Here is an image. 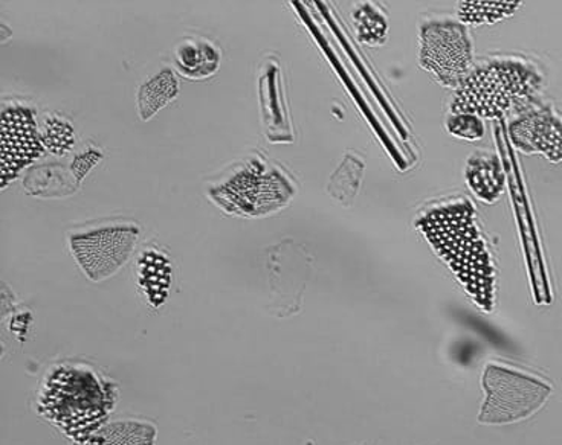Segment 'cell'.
<instances>
[{"instance_id": "cell-4", "label": "cell", "mask_w": 562, "mask_h": 445, "mask_svg": "<svg viewBox=\"0 0 562 445\" xmlns=\"http://www.w3.org/2000/svg\"><path fill=\"white\" fill-rule=\"evenodd\" d=\"M419 61L445 88L457 89L472 69V41L467 25L451 18L428 19L420 25Z\"/></svg>"}, {"instance_id": "cell-14", "label": "cell", "mask_w": 562, "mask_h": 445, "mask_svg": "<svg viewBox=\"0 0 562 445\" xmlns=\"http://www.w3.org/2000/svg\"><path fill=\"white\" fill-rule=\"evenodd\" d=\"M521 5V2H460L459 21L470 25L505 21Z\"/></svg>"}, {"instance_id": "cell-13", "label": "cell", "mask_w": 562, "mask_h": 445, "mask_svg": "<svg viewBox=\"0 0 562 445\" xmlns=\"http://www.w3.org/2000/svg\"><path fill=\"white\" fill-rule=\"evenodd\" d=\"M179 84L170 69H164L140 85L138 93L139 116L143 121L154 118L156 113L166 107L178 96Z\"/></svg>"}, {"instance_id": "cell-6", "label": "cell", "mask_w": 562, "mask_h": 445, "mask_svg": "<svg viewBox=\"0 0 562 445\" xmlns=\"http://www.w3.org/2000/svg\"><path fill=\"white\" fill-rule=\"evenodd\" d=\"M486 400L480 412V423L505 424L537 412L548 400L549 385L518 370L490 365L483 376Z\"/></svg>"}, {"instance_id": "cell-16", "label": "cell", "mask_w": 562, "mask_h": 445, "mask_svg": "<svg viewBox=\"0 0 562 445\" xmlns=\"http://www.w3.org/2000/svg\"><path fill=\"white\" fill-rule=\"evenodd\" d=\"M72 127L64 119L49 118L46 121L45 132L42 135L43 147L48 148L53 155H66L74 146Z\"/></svg>"}, {"instance_id": "cell-2", "label": "cell", "mask_w": 562, "mask_h": 445, "mask_svg": "<svg viewBox=\"0 0 562 445\" xmlns=\"http://www.w3.org/2000/svg\"><path fill=\"white\" fill-rule=\"evenodd\" d=\"M115 383L83 363H61L48 370L37 393V413L74 443L108 424L116 406Z\"/></svg>"}, {"instance_id": "cell-11", "label": "cell", "mask_w": 562, "mask_h": 445, "mask_svg": "<svg viewBox=\"0 0 562 445\" xmlns=\"http://www.w3.org/2000/svg\"><path fill=\"white\" fill-rule=\"evenodd\" d=\"M156 427L147 421L121 420L108 423L89 438L72 445H155Z\"/></svg>"}, {"instance_id": "cell-15", "label": "cell", "mask_w": 562, "mask_h": 445, "mask_svg": "<svg viewBox=\"0 0 562 445\" xmlns=\"http://www.w3.org/2000/svg\"><path fill=\"white\" fill-rule=\"evenodd\" d=\"M355 28L359 41L366 45H384L389 23L378 8L364 3L353 11Z\"/></svg>"}, {"instance_id": "cell-3", "label": "cell", "mask_w": 562, "mask_h": 445, "mask_svg": "<svg viewBox=\"0 0 562 445\" xmlns=\"http://www.w3.org/2000/svg\"><path fill=\"white\" fill-rule=\"evenodd\" d=\"M546 77L540 66L522 56H497L480 61L456 89L451 113L499 118L537 100Z\"/></svg>"}, {"instance_id": "cell-12", "label": "cell", "mask_w": 562, "mask_h": 445, "mask_svg": "<svg viewBox=\"0 0 562 445\" xmlns=\"http://www.w3.org/2000/svg\"><path fill=\"white\" fill-rule=\"evenodd\" d=\"M175 64L182 76L206 78L213 76L221 65V53L213 43L187 38L176 48Z\"/></svg>"}, {"instance_id": "cell-17", "label": "cell", "mask_w": 562, "mask_h": 445, "mask_svg": "<svg viewBox=\"0 0 562 445\" xmlns=\"http://www.w3.org/2000/svg\"><path fill=\"white\" fill-rule=\"evenodd\" d=\"M448 132L460 139L477 140L485 136V123L482 118L468 113H451L447 119Z\"/></svg>"}, {"instance_id": "cell-10", "label": "cell", "mask_w": 562, "mask_h": 445, "mask_svg": "<svg viewBox=\"0 0 562 445\" xmlns=\"http://www.w3.org/2000/svg\"><path fill=\"white\" fill-rule=\"evenodd\" d=\"M468 186L480 201L495 203L505 191V171L497 156L491 151L479 150L468 159L467 171Z\"/></svg>"}, {"instance_id": "cell-7", "label": "cell", "mask_w": 562, "mask_h": 445, "mask_svg": "<svg viewBox=\"0 0 562 445\" xmlns=\"http://www.w3.org/2000/svg\"><path fill=\"white\" fill-rule=\"evenodd\" d=\"M139 230L134 225H113L74 233L70 249L86 276L103 281L127 263L138 241Z\"/></svg>"}, {"instance_id": "cell-1", "label": "cell", "mask_w": 562, "mask_h": 445, "mask_svg": "<svg viewBox=\"0 0 562 445\" xmlns=\"http://www.w3.org/2000/svg\"><path fill=\"white\" fill-rule=\"evenodd\" d=\"M416 228L451 269L464 292L482 310L491 311L497 271L470 198L454 195L431 203L417 216Z\"/></svg>"}, {"instance_id": "cell-18", "label": "cell", "mask_w": 562, "mask_h": 445, "mask_svg": "<svg viewBox=\"0 0 562 445\" xmlns=\"http://www.w3.org/2000/svg\"><path fill=\"white\" fill-rule=\"evenodd\" d=\"M101 158H103V156H101L99 150H88L74 159L72 174L74 178H76L77 186L83 182L86 175L100 162Z\"/></svg>"}, {"instance_id": "cell-9", "label": "cell", "mask_w": 562, "mask_h": 445, "mask_svg": "<svg viewBox=\"0 0 562 445\" xmlns=\"http://www.w3.org/2000/svg\"><path fill=\"white\" fill-rule=\"evenodd\" d=\"M34 113L21 104L5 105L2 111V189L14 181L23 168L43 155Z\"/></svg>"}, {"instance_id": "cell-8", "label": "cell", "mask_w": 562, "mask_h": 445, "mask_svg": "<svg viewBox=\"0 0 562 445\" xmlns=\"http://www.w3.org/2000/svg\"><path fill=\"white\" fill-rule=\"evenodd\" d=\"M510 139L526 155L544 156L549 162H562V112L550 101L533 100L514 112Z\"/></svg>"}, {"instance_id": "cell-5", "label": "cell", "mask_w": 562, "mask_h": 445, "mask_svg": "<svg viewBox=\"0 0 562 445\" xmlns=\"http://www.w3.org/2000/svg\"><path fill=\"white\" fill-rule=\"evenodd\" d=\"M294 193V185L283 171L267 160L256 159L214 191V197L241 216H267L283 208Z\"/></svg>"}]
</instances>
